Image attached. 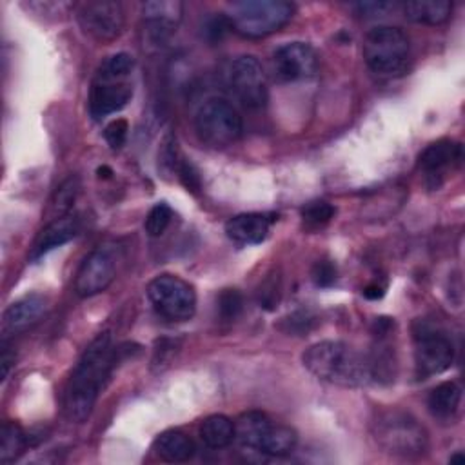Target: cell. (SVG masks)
Returning a JSON list of instances; mask_svg holds the SVG:
<instances>
[{
	"mask_svg": "<svg viewBox=\"0 0 465 465\" xmlns=\"http://www.w3.org/2000/svg\"><path fill=\"white\" fill-rule=\"evenodd\" d=\"M27 436L13 421H4L0 429V463L15 461L25 449Z\"/></svg>",
	"mask_w": 465,
	"mask_h": 465,
	"instance_id": "d4e9b609",
	"label": "cell"
},
{
	"mask_svg": "<svg viewBox=\"0 0 465 465\" xmlns=\"http://www.w3.org/2000/svg\"><path fill=\"white\" fill-rule=\"evenodd\" d=\"M243 311V296L238 289H223L216 296V312L222 322H234Z\"/></svg>",
	"mask_w": 465,
	"mask_h": 465,
	"instance_id": "4316f807",
	"label": "cell"
},
{
	"mask_svg": "<svg viewBox=\"0 0 465 465\" xmlns=\"http://www.w3.org/2000/svg\"><path fill=\"white\" fill-rule=\"evenodd\" d=\"M272 73L282 84L309 80L318 73V54L305 42H289L272 53Z\"/></svg>",
	"mask_w": 465,
	"mask_h": 465,
	"instance_id": "4fadbf2b",
	"label": "cell"
},
{
	"mask_svg": "<svg viewBox=\"0 0 465 465\" xmlns=\"http://www.w3.org/2000/svg\"><path fill=\"white\" fill-rule=\"evenodd\" d=\"M461 400V391L454 381H443L436 385L427 398V407L430 414L438 420H452L454 414L458 412Z\"/></svg>",
	"mask_w": 465,
	"mask_h": 465,
	"instance_id": "7402d4cb",
	"label": "cell"
},
{
	"mask_svg": "<svg viewBox=\"0 0 465 465\" xmlns=\"http://www.w3.org/2000/svg\"><path fill=\"white\" fill-rule=\"evenodd\" d=\"M414 365H416V374L418 378H429L434 374H441L452 365L454 360V345L450 338L418 320L414 323Z\"/></svg>",
	"mask_w": 465,
	"mask_h": 465,
	"instance_id": "9c48e42d",
	"label": "cell"
},
{
	"mask_svg": "<svg viewBox=\"0 0 465 465\" xmlns=\"http://www.w3.org/2000/svg\"><path fill=\"white\" fill-rule=\"evenodd\" d=\"M371 432L380 449L392 456L418 458L427 452L429 434L425 427L409 412L385 409L376 414Z\"/></svg>",
	"mask_w": 465,
	"mask_h": 465,
	"instance_id": "277c9868",
	"label": "cell"
},
{
	"mask_svg": "<svg viewBox=\"0 0 465 465\" xmlns=\"http://www.w3.org/2000/svg\"><path fill=\"white\" fill-rule=\"evenodd\" d=\"M383 294H385V287L380 285V283H371V285H367V287L363 289V296H365L367 300H378V298H381Z\"/></svg>",
	"mask_w": 465,
	"mask_h": 465,
	"instance_id": "d590c367",
	"label": "cell"
},
{
	"mask_svg": "<svg viewBox=\"0 0 465 465\" xmlns=\"http://www.w3.org/2000/svg\"><path fill=\"white\" fill-rule=\"evenodd\" d=\"M278 289H280V285L274 280L263 283L260 289V296H258L260 305L265 309H274V305L278 303V294H280Z\"/></svg>",
	"mask_w": 465,
	"mask_h": 465,
	"instance_id": "d6a6232c",
	"label": "cell"
},
{
	"mask_svg": "<svg viewBox=\"0 0 465 465\" xmlns=\"http://www.w3.org/2000/svg\"><path fill=\"white\" fill-rule=\"evenodd\" d=\"M302 361L311 374L332 385L361 387L372 380L367 356L345 341L312 343L302 354Z\"/></svg>",
	"mask_w": 465,
	"mask_h": 465,
	"instance_id": "7a4b0ae2",
	"label": "cell"
},
{
	"mask_svg": "<svg viewBox=\"0 0 465 465\" xmlns=\"http://www.w3.org/2000/svg\"><path fill=\"white\" fill-rule=\"evenodd\" d=\"M461 158H463L461 143L450 138H441L429 143L421 151L418 158V167L425 173L430 187H440L443 182V176L449 171L456 169Z\"/></svg>",
	"mask_w": 465,
	"mask_h": 465,
	"instance_id": "5bb4252c",
	"label": "cell"
},
{
	"mask_svg": "<svg viewBox=\"0 0 465 465\" xmlns=\"http://www.w3.org/2000/svg\"><path fill=\"white\" fill-rule=\"evenodd\" d=\"M80 231V220L74 214H64L60 218L51 220L35 238L29 260H38L45 252L71 242Z\"/></svg>",
	"mask_w": 465,
	"mask_h": 465,
	"instance_id": "e0dca14e",
	"label": "cell"
},
{
	"mask_svg": "<svg viewBox=\"0 0 465 465\" xmlns=\"http://www.w3.org/2000/svg\"><path fill=\"white\" fill-rule=\"evenodd\" d=\"M294 15L285 0H243L231 5L229 24L243 38H263L280 31Z\"/></svg>",
	"mask_w": 465,
	"mask_h": 465,
	"instance_id": "8992f818",
	"label": "cell"
},
{
	"mask_svg": "<svg viewBox=\"0 0 465 465\" xmlns=\"http://www.w3.org/2000/svg\"><path fill=\"white\" fill-rule=\"evenodd\" d=\"M176 343L173 340H160L156 343V349H154V356H153V365H167L169 361V356H173L176 351Z\"/></svg>",
	"mask_w": 465,
	"mask_h": 465,
	"instance_id": "836d02e7",
	"label": "cell"
},
{
	"mask_svg": "<svg viewBox=\"0 0 465 465\" xmlns=\"http://www.w3.org/2000/svg\"><path fill=\"white\" fill-rule=\"evenodd\" d=\"M171 218H173V211L167 203H156L151 207V211L147 213L145 216V222H143V227H145V232L153 238L160 236L165 232V229L169 227L171 223Z\"/></svg>",
	"mask_w": 465,
	"mask_h": 465,
	"instance_id": "f1b7e54d",
	"label": "cell"
},
{
	"mask_svg": "<svg viewBox=\"0 0 465 465\" xmlns=\"http://www.w3.org/2000/svg\"><path fill=\"white\" fill-rule=\"evenodd\" d=\"M409 38L394 25H376L363 38V58L378 76H400L409 65Z\"/></svg>",
	"mask_w": 465,
	"mask_h": 465,
	"instance_id": "5b68a950",
	"label": "cell"
},
{
	"mask_svg": "<svg viewBox=\"0 0 465 465\" xmlns=\"http://www.w3.org/2000/svg\"><path fill=\"white\" fill-rule=\"evenodd\" d=\"M127 131H129L127 120L116 118L111 124H107V127L104 131V138L111 149H120L127 140Z\"/></svg>",
	"mask_w": 465,
	"mask_h": 465,
	"instance_id": "4dcf8cb0",
	"label": "cell"
},
{
	"mask_svg": "<svg viewBox=\"0 0 465 465\" xmlns=\"http://www.w3.org/2000/svg\"><path fill=\"white\" fill-rule=\"evenodd\" d=\"M133 67V56L127 53H116L98 67L89 89V114L93 120L122 111L131 102L133 84L129 74Z\"/></svg>",
	"mask_w": 465,
	"mask_h": 465,
	"instance_id": "3957f363",
	"label": "cell"
},
{
	"mask_svg": "<svg viewBox=\"0 0 465 465\" xmlns=\"http://www.w3.org/2000/svg\"><path fill=\"white\" fill-rule=\"evenodd\" d=\"M272 427V420L258 411H249L234 421V440L247 450L260 452V447Z\"/></svg>",
	"mask_w": 465,
	"mask_h": 465,
	"instance_id": "d6986e66",
	"label": "cell"
},
{
	"mask_svg": "<svg viewBox=\"0 0 465 465\" xmlns=\"http://www.w3.org/2000/svg\"><path fill=\"white\" fill-rule=\"evenodd\" d=\"M147 298L167 322H187L196 311V292L189 282L176 274H158L147 283Z\"/></svg>",
	"mask_w": 465,
	"mask_h": 465,
	"instance_id": "ba28073f",
	"label": "cell"
},
{
	"mask_svg": "<svg viewBox=\"0 0 465 465\" xmlns=\"http://www.w3.org/2000/svg\"><path fill=\"white\" fill-rule=\"evenodd\" d=\"M176 173H178V178L182 182V185L191 191V193H198L202 189V178H200V173L198 169L189 162V160H180L178 162V167H176Z\"/></svg>",
	"mask_w": 465,
	"mask_h": 465,
	"instance_id": "f546056e",
	"label": "cell"
},
{
	"mask_svg": "<svg viewBox=\"0 0 465 465\" xmlns=\"http://www.w3.org/2000/svg\"><path fill=\"white\" fill-rule=\"evenodd\" d=\"M200 438L209 449H223L234 440V423L223 414L207 416L200 425Z\"/></svg>",
	"mask_w": 465,
	"mask_h": 465,
	"instance_id": "603a6c76",
	"label": "cell"
},
{
	"mask_svg": "<svg viewBox=\"0 0 465 465\" xmlns=\"http://www.w3.org/2000/svg\"><path fill=\"white\" fill-rule=\"evenodd\" d=\"M113 174V171L107 167V165H104V167H98V176L100 178H109Z\"/></svg>",
	"mask_w": 465,
	"mask_h": 465,
	"instance_id": "8d00e7d4",
	"label": "cell"
},
{
	"mask_svg": "<svg viewBox=\"0 0 465 465\" xmlns=\"http://www.w3.org/2000/svg\"><path fill=\"white\" fill-rule=\"evenodd\" d=\"M229 85L238 102L247 109H262L267 104V78L260 62L243 54L238 56L229 69Z\"/></svg>",
	"mask_w": 465,
	"mask_h": 465,
	"instance_id": "8fae6325",
	"label": "cell"
},
{
	"mask_svg": "<svg viewBox=\"0 0 465 465\" xmlns=\"http://www.w3.org/2000/svg\"><path fill=\"white\" fill-rule=\"evenodd\" d=\"M336 209L329 202H311L302 209V220L307 229H318L331 222Z\"/></svg>",
	"mask_w": 465,
	"mask_h": 465,
	"instance_id": "83f0119b",
	"label": "cell"
},
{
	"mask_svg": "<svg viewBox=\"0 0 465 465\" xmlns=\"http://www.w3.org/2000/svg\"><path fill=\"white\" fill-rule=\"evenodd\" d=\"M0 363H2V380L5 381L9 378V372L15 365V352H11L5 347V341H2V356H0Z\"/></svg>",
	"mask_w": 465,
	"mask_h": 465,
	"instance_id": "e575fe53",
	"label": "cell"
},
{
	"mask_svg": "<svg viewBox=\"0 0 465 465\" xmlns=\"http://www.w3.org/2000/svg\"><path fill=\"white\" fill-rule=\"evenodd\" d=\"M183 13V4L178 0H154V2H145L142 5V15L143 20L149 27L151 36L156 42H162L163 38H167L176 24L180 22Z\"/></svg>",
	"mask_w": 465,
	"mask_h": 465,
	"instance_id": "ac0fdd59",
	"label": "cell"
},
{
	"mask_svg": "<svg viewBox=\"0 0 465 465\" xmlns=\"http://www.w3.org/2000/svg\"><path fill=\"white\" fill-rule=\"evenodd\" d=\"M242 116L222 98L205 100L194 114V131L202 143L222 149L234 143L242 134Z\"/></svg>",
	"mask_w": 465,
	"mask_h": 465,
	"instance_id": "52a82bcc",
	"label": "cell"
},
{
	"mask_svg": "<svg viewBox=\"0 0 465 465\" xmlns=\"http://www.w3.org/2000/svg\"><path fill=\"white\" fill-rule=\"evenodd\" d=\"M47 311V300L42 294H25L13 302L2 314V336L18 334L35 325Z\"/></svg>",
	"mask_w": 465,
	"mask_h": 465,
	"instance_id": "9a60e30c",
	"label": "cell"
},
{
	"mask_svg": "<svg viewBox=\"0 0 465 465\" xmlns=\"http://www.w3.org/2000/svg\"><path fill=\"white\" fill-rule=\"evenodd\" d=\"M403 13L411 22L440 25L449 20L452 4L447 0H412L403 5Z\"/></svg>",
	"mask_w": 465,
	"mask_h": 465,
	"instance_id": "44dd1931",
	"label": "cell"
},
{
	"mask_svg": "<svg viewBox=\"0 0 465 465\" xmlns=\"http://www.w3.org/2000/svg\"><path fill=\"white\" fill-rule=\"evenodd\" d=\"M118 260L120 247L116 243H104L91 251L76 272V294L80 298H91L98 292H104L116 276Z\"/></svg>",
	"mask_w": 465,
	"mask_h": 465,
	"instance_id": "30bf717a",
	"label": "cell"
},
{
	"mask_svg": "<svg viewBox=\"0 0 465 465\" xmlns=\"http://www.w3.org/2000/svg\"><path fill=\"white\" fill-rule=\"evenodd\" d=\"M82 31L96 42H111L124 29V7L113 0H94L80 5L76 13Z\"/></svg>",
	"mask_w": 465,
	"mask_h": 465,
	"instance_id": "7c38bea8",
	"label": "cell"
},
{
	"mask_svg": "<svg viewBox=\"0 0 465 465\" xmlns=\"http://www.w3.org/2000/svg\"><path fill=\"white\" fill-rule=\"evenodd\" d=\"M153 450L163 461L182 463V461H189L194 456L196 447L187 434H183L182 430L171 429L156 436L153 443Z\"/></svg>",
	"mask_w": 465,
	"mask_h": 465,
	"instance_id": "ffe728a7",
	"label": "cell"
},
{
	"mask_svg": "<svg viewBox=\"0 0 465 465\" xmlns=\"http://www.w3.org/2000/svg\"><path fill=\"white\" fill-rule=\"evenodd\" d=\"M296 441H298V436L291 427L272 423V427L269 429L260 447V452L267 456H287L294 450Z\"/></svg>",
	"mask_w": 465,
	"mask_h": 465,
	"instance_id": "cb8c5ba5",
	"label": "cell"
},
{
	"mask_svg": "<svg viewBox=\"0 0 465 465\" xmlns=\"http://www.w3.org/2000/svg\"><path fill=\"white\" fill-rule=\"evenodd\" d=\"M118 354L109 332H100L82 352L64 394V411L71 421L82 423L89 418Z\"/></svg>",
	"mask_w": 465,
	"mask_h": 465,
	"instance_id": "6da1fadb",
	"label": "cell"
},
{
	"mask_svg": "<svg viewBox=\"0 0 465 465\" xmlns=\"http://www.w3.org/2000/svg\"><path fill=\"white\" fill-rule=\"evenodd\" d=\"M78 180L76 178H67L54 193L53 200H51V207H49V214L51 220L60 218L64 214H69V209L78 194Z\"/></svg>",
	"mask_w": 465,
	"mask_h": 465,
	"instance_id": "484cf974",
	"label": "cell"
},
{
	"mask_svg": "<svg viewBox=\"0 0 465 465\" xmlns=\"http://www.w3.org/2000/svg\"><path fill=\"white\" fill-rule=\"evenodd\" d=\"M311 276L318 287H331L336 282V265L331 260H318L311 269Z\"/></svg>",
	"mask_w": 465,
	"mask_h": 465,
	"instance_id": "1f68e13d",
	"label": "cell"
},
{
	"mask_svg": "<svg viewBox=\"0 0 465 465\" xmlns=\"http://www.w3.org/2000/svg\"><path fill=\"white\" fill-rule=\"evenodd\" d=\"M449 461H450V463H463V461H465V456H463V452H456V454H452V456L449 458Z\"/></svg>",
	"mask_w": 465,
	"mask_h": 465,
	"instance_id": "74e56055",
	"label": "cell"
},
{
	"mask_svg": "<svg viewBox=\"0 0 465 465\" xmlns=\"http://www.w3.org/2000/svg\"><path fill=\"white\" fill-rule=\"evenodd\" d=\"M274 220L269 213H242L225 223V234L238 245H256L267 238Z\"/></svg>",
	"mask_w": 465,
	"mask_h": 465,
	"instance_id": "2e32d148",
	"label": "cell"
}]
</instances>
